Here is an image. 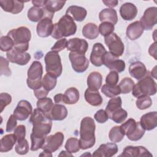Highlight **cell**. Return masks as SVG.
Segmentation results:
<instances>
[{
    "label": "cell",
    "mask_w": 157,
    "mask_h": 157,
    "mask_svg": "<svg viewBox=\"0 0 157 157\" xmlns=\"http://www.w3.org/2000/svg\"><path fill=\"white\" fill-rule=\"evenodd\" d=\"M33 127L30 136L36 137L45 139L47 135L51 131L52 127V120L48 118L39 109H35L29 120Z\"/></svg>",
    "instance_id": "obj_1"
},
{
    "label": "cell",
    "mask_w": 157,
    "mask_h": 157,
    "mask_svg": "<svg viewBox=\"0 0 157 157\" xmlns=\"http://www.w3.org/2000/svg\"><path fill=\"white\" fill-rule=\"evenodd\" d=\"M96 124L93 118L90 117L83 118L80 123V147L86 150L94 146L96 142L94 131Z\"/></svg>",
    "instance_id": "obj_2"
},
{
    "label": "cell",
    "mask_w": 157,
    "mask_h": 157,
    "mask_svg": "<svg viewBox=\"0 0 157 157\" xmlns=\"http://www.w3.org/2000/svg\"><path fill=\"white\" fill-rule=\"evenodd\" d=\"M77 31V25L74 19L68 15H63L59 21L55 23L51 36L55 39L74 35Z\"/></svg>",
    "instance_id": "obj_3"
},
{
    "label": "cell",
    "mask_w": 157,
    "mask_h": 157,
    "mask_svg": "<svg viewBox=\"0 0 157 157\" xmlns=\"http://www.w3.org/2000/svg\"><path fill=\"white\" fill-rule=\"evenodd\" d=\"M14 42V48L21 52H26L29 48V42L31 38V31L25 26L12 29L7 33Z\"/></svg>",
    "instance_id": "obj_4"
},
{
    "label": "cell",
    "mask_w": 157,
    "mask_h": 157,
    "mask_svg": "<svg viewBox=\"0 0 157 157\" xmlns=\"http://www.w3.org/2000/svg\"><path fill=\"white\" fill-rule=\"evenodd\" d=\"M156 83L148 74L139 80L132 90V94L136 98L144 96H153L156 93Z\"/></svg>",
    "instance_id": "obj_5"
},
{
    "label": "cell",
    "mask_w": 157,
    "mask_h": 157,
    "mask_svg": "<svg viewBox=\"0 0 157 157\" xmlns=\"http://www.w3.org/2000/svg\"><path fill=\"white\" fill-rule=\"evenodd\" d=\"M124 135L131 141L140 140L145 134V130L140 122L136 121L133 118H129L120 126Z\"/></svg>",
    "instance_id": "obj_6"
},
{
    "label": "cell",
    "mask_w": 157,
    "mask_h": 157,
    "mask_svg": "<svg viewBox=\"0 0 157 157\" xmlns=\"http://www.w3.org/2000/svg\"><path fill=\"white\" fill-rule=\"evenodd\" d=\"M27 74L26 83L29 88L35 90L42 86L43 67L40 62L33 61L29 67Z\"/></svg>",
    "instance_id": "obj_7"
},
{
    "label": "cell",
    "mask_w": 157,
    "mask_h": 157,
    "mask_svg": "<svg viewBox=\"0 0 157 157\" xmlns=\"http://www.w3.org/2000/svg\"><path fill=\"white\" fill-rule=\"evenodd\" d=\"M45 63V70L49 73L58 77L61 75L63 71L61 58L57 52L50 51L47 53L44 57Z\"/></svg>",
    "instance_id": "obj_8"
},
{
    "label": "cell",
    "mask_w": 157,
    "mask_h": 157,
    "mask_svg": "<svg viewBox=\"0 0 157 157\" xmlns=\"http://www.w3.org/2000/svg\"><path fill=\"white\" fill-rule=\"evenodd\" d=\"M104 42L108 47L109 52L115 56L120 57L124 52V44L120 37L115 33L104 37Z\"/></svg>",
    "instance_id": "obj_9"
},
{
    "label": "cell",
    "mask_w": 157,
    "mask_h": 157,
    "mask_svg": "<svg viewBox=\"0 0 157 157\" xmlns=\"http://www.w3.org/2000/svg\"><path fill=\"white\" fill-rule=\"evenodd\" d=\"M69 58L74 71L78 73H82L86 71L89 66V60L85 54L75 52H71Z\"/></svg>",
    "instance_id": "obj_10"
},
{
    "label": "cell",
    "mask_w": 157,
    "mask_h": 157,
    "mask_svg": "<svg viewBox=\"0 0 157 157\" xmlns=\"http://www.w3.org/2000/svg\"><path fill=\"white\" fill-rule=\"evenodd\" d=\"M64 139V134L61 132H57L55 134L47 136L42 149L50 153L55 152L62 145Z\"/></svg>",
    "instance_id": "obj_11"
},
{
    "label": "cell",
    "mask_w": 157,
    "mask_h": 157,
    "mask_svg": "<svg viewBox=\"0 0 157 157\" xmlns=\"http://www.w3.org/2000/svg\"><path fill=\"white\" fill-rule=\"evenodd\" d=\"M103 64L109 70L116 71L118 73L121 72L125 69L124 61L118 59V57L113 56L109 52H107L104 55Z\"/></svg>",
    "instance_id": "obj_12"
},
{
    "label": "cell",
    "mask_w": 157,
    "mask_h": 157,
    "mask_svg": "<svg viewBox=\"0 0 157 157\" xmlns=\"http://www.w3.org/2000/svg\"><path fill=\"white\" fill-rule=\"evenodd\" d=\"M140 22L144 29H152L153 27L157 23V7H150L147 9L141 17Z\"/></svg>",
    "instance_id": "obj_13"
},
{
    "label": "cell",
    "mask_w": 157,
    "mask_h": 157,
    "mask_svg": "<svg viewBox=\"0 0 157 157\" xmlns=\"http://www.w3.org/2000/svg\"><path fill=\"white\" fill-rule=\"evenodd\" d=\"M7 58L9 61L18 65L23 66L28 64L31 59V55L26 52H21L14 47L7 52Z\"/></svg>",
    "instance_id": "obj_14"
},
{
    "label": "cell",
    "mask_w": 157,
    "mask_h": 157,
    "mask_svg": "<svg viewBox=\"0 0 157 157\" xmlns=\"http://www.w3.org/2000/svg\"><path fill=\"white\" fill-rule=\"evenodd\" d=\"M32 113L33 107L30 102L26 100L20 101L13 110V115L20 121L26 120Z\"/></svg>",
    "instance_id": "obj_15"
},
{
    "label": "cell",
    "mask_w": 157,
    "mask_h": 157,
    "mask_svg": "<svg viewBox=\"0 0 157 157\" xmlns=\"http://www.w3.org/2000/svg\"><path fill=\"white\" fill-rule=\"evenodd\" d=\"M106 52V49L101 43H95L90 56L91 63L95 66H101L103 64V59Z\"/></svg>",
    "instance_id": "obj_16"
},
{
    "label": "cell",
    "mask_w": 157,
    "mask_h": 157,
    "mask_svg": "<svg viewBox=\"0 0 157 157\" xmlns=\"http://www.w3.org/2000/svg\"><path fill=\"white\" fill-rule=\"evenodd\" d=\"M53 13L49 12L44 7H39L36 6L31 7L28 11V18L33 22H39L45 17L53 19Z\"/></svg>",
    "instance_id": "obj_17"
},
{
    "label": "cell",
    "mask_w": 157,
    "mask_h": 157,
    "mask_svg": "<svg viewBox=\"0 0 157 157\" xmlns=\"http://www.w3.org/2000/svg\"><path fill=\"white\" fill-rule=\"evenodd\" d=\"M53 25L52 19L48 17H45L39 21L37 25L36 31L39 37H47L51 36Z\"/></svg>",
    "instance_id": "obj_18"
},
{
    "label": "cell",
    "mask_w": 157,
    "mask_h": 157,
    "mask_svg": "<svg viewBox=\"0 0 157 157\" xmlns=\"http://www.w3.org/2000/svg\"><path fill=\"white\" fill-rule=\"evenodd\" d=\"M120 156H130V157H140V156H150L153 155L150 152L142 146H127L126 147Z\"/></svg>",
    "instance_id": "obj_19"
},
{
    "label": "cell",
    "mask_w": 157,
    "mask_h": 157,
    "mask_svg": "<svg viewBox=\"0 0 157 157\" xmlns=\"http://www.w3.org/2000/svg\"><path fill=\"white\" fill-rule=\"evenodd\" d=\"M0 6L4 11L13 14L21 12L24 7V1L17 0H1Z\"/></svg>",
    "instance_id": "obj_20"
},
{
    "label": "cell",
    "mask_w": 157,
    "mask_h": 157,
    "mask_svg": "<svg viewBox=\"0 0 157 157\" xmlns=\"http://www.w3.org/2000/svg\"><path fill=\"white\" fill-rule=\"evenodd\" d=\"M66 47L67 50L71 52L85 54L88 48V44L85 39L75 37L67 41Z\"/></svg>",
    "instance_id": "obj_21"
},
{
    "label": "cell",
    "mask_w": 157,
    "mask_h": 157,
    "mask_svg": "<svg viewBox=\"0 0 157 157\" xmlns=\"http://www.w3.org/2000/svg\"><path fill=\"white\" fill-rule=\"evenodd\" d=\"M118 148L115 143H107L101 144L99 147L96 150L92 156L101 157H111L114 156L118 152Z\"/></svg>",
    "instance_id": "obj_22"
},
{
    "label": "cell",
    "mask_w": 157,
    "mask_h": 157,
    "mask_svg": "<svg viewBox=\"0 0 157 157\" xmlns=\"http://www.w3.org/2000/svg\"><path fill=\"white\" fill-rule=\"evenodd\" d=\"M45 115L51 120L61 121L66 118L67 110L64 105L55 104L53 105L50 111Z\"/></svg>",
    "instance_id": "obj_23"
},
{
    "label": "cell",
    "mask_w": 157,
    "mask_h": 157,
    "mask_svg": "<svg viewBox=\"0 0 157 157\" xmlns=\"http://www.w3.org/2000/svg\"><path fill=\"white\" fill-rule=\"evenodd\" d=\"M140 123L145 130L154 129L157 126V112H150L143 115L140 118Z\"/></svg>",
    "instance_id": "obj_24"
},
{
    "label": "cell",
    "mask_w": 157,
    "mask_h": 157,
    "mask_svg": "<svg viewBox=\"0 0 157 157\" xmlns=\"http://www.w3.org/2000/svg\"><path fill=\"white\" fill-rule=\"evenodd\" d=\"M129 72L131 77L137 80H140L148 74L146 66L140 61L132 63L129 67Z\"/></svg>",
    "instance_id": "obj_25"
},
{
    "label": "cell",
    "mask_w": 157,
    "mask_h": 157,
    "mask_svg": "<svg viewBox=\"0 0 157 157\" xmlns=\"http://www.w3.org/2000/svg\"><path fill=\"white\" fill-rule=\"evenodd\" d=\"M137 12L136 6L131 2H126L121 5L120 8L121 17L126 21L133 20L136 17Z\"/></svg>",
    "instance_id": "obj_26"
},
{
    "label": "cell",
    "mask_w": 157,
    "mask_h": 157,
    "mask_svg": "<svg viewBox=\"0 0 157 157\" xmlns=\"http://www.w3.org/2000/svg\"><path fill=\"white\" fill-rule=\"evenodd\" d=\"M144 31V27L142 26L140 21H136L128 26L126 34L130 40H134L142 36Z\"/></svg>",
    "instance_id": "obj_27"
},
{
    "label": "cell",
    "mask_w": 157,
    "mask_h": 157,
    "mask_svg": "<svg viewBox=\"0 0 157 157\" xmlns=\"http://www.w3.org/2000/svg\"><path fill=\"white\" fill-rule=\"evenodd\" d=\"M66 14L71 16L74 19V20L77 21H82L84 20L86 16L87 11L85 8L82 7L77 6H71L67 9Z\"/></svg>",
    "instance_id": "obj_28"
},
{
    "label": "cell",
    "mask_w": 157,
    "mask_h": 157,
    "mask_svg": "<svg viewBox=\"0 0 157 157\" xmlns=\"http://www.w3.org/2000/svg\"><path fill=\"white\" fill-rule=\"evenodd\" d=\"M99 18L101 22H109L113 25L118 21V15L117 11L113 9L106 8L102 9L99 13Z\"/></svg>",
    "instance_id": "obj_29"
},
{
    "label": "cell",
    "mask_w": 157,
    "mask_h": 157,
    "mask_svg": "<svg viewBox=\"0 0 157 157\" xmlns=\"http://www.w3.org/2000/svg\"><path fill=\"white\" fill-rule=\"evenodd\" d=\"M85 101L93 106H99L102 103V98L97 90L87 88L84 94Z\"/></svg>",
    "instance_id": "obj_30"
},
{
    "label": "cell",
    "mask_w": 157,
    "mask_h": 157,
    "mask_svg": "<svg viewBox=\"0 0 157 157\" xmlns=\"http://www.w3.org/2000/svg\"><path fill=\"white\" fill-rule=\"evenodd\" d=\"M86 82L88 87V88L98 91L102 85V76L99 72H92L88 76Z\"/></svg>",
    "instance_id": "obj_31"
},
{
    "label": "cell",
    "mask_w": 157,
    "mask_h": 157,
    "mask_svg": "<svg viewBox=\"0 0 157 157\" xmlns=\"http://www.w3.org/2000/svg\"><path fill=\"white\" fill-rule=\"evenodd\" d=\"M17 139L14 133L5 135L1 140L0 151L3 153L10 151L13 148V145L17 143Z\"/></svg>",
    "instance_id": "obj_32"
},
{
    "label": "cell",
    "mask_w": 157,
    "mask_h": 157,
    "mask_svg": "<svg viewBox=\"0 0 157 157\" xmlns=\"http://www.w3.org/2000/svg\"><path fill=\"white\" fill-rule=\"evenodd\" d=\"M80 98L78 90L75 87H71L67 89L63 94V103L66 104H76Z\"/></svg>",
    "instance_id": "obj_33"
},
{
    "label": "cell",
    "mask_w": 157,
    "mask_h": 157,
    "mask_svg": "<svg viewBox=\"0 0 157 157\" xmlns=\"http://www.w3.org/2000/svg\"><path fill=\"white\" fill-rule=\"evenodd\" d=\"M99 29L97 25L93 23L86 24L82 28L83 36L88 39L93 40L97 38L99 36Z\"/></svg>",
    "instance_id": "obj_34"
},
{
    "label": "cell",
    "mask_w": 157,
    "mask_h": 157,
    "mask_svg": "<svg viewBox=\"0 0 157 157\" xmlns=\"http://www.w3.org/2000/svg\"><path fill=\"white\" fill-rule=\"evenodd\" d=\"M56 78L55 76L50 74L49 73H47L42 79V87L48 91V92L52 90L56 85Z\"/></svg>",
    "instance_id": "obj_35"
},
{
    "label": "cell",
    "mask_w": 157,
    "mask_h": 157,
    "mask_svg": "<svg viewBox=\"0 0 157 157\" xmlns=\"http://www.w3.org/2000/svg\"><path fill=\"white\" fill-rule=\"evenodd\" d=\"M128 117V112L123 109L119 108L108 115L109 118L116 123H123Z\"/></svg>",
    "instance_id": "obj_36"
},
{
    "label": "cell",
    "mask_w": 157,
    "mask_h": 157,
    "mask_svg": "<svg viewBox=\"0 0 157 157\" xmlns=\"http://www.w3.org/2000/svg\"><path fill=\"white\" fill-rule=\"evenodd\" d=\"M124 136V134L120 126H115L111 128L109 133V139L112 142L118 143L121 142Z\"/></svg>",
    "instance_id": "obj_37"
},
{
    "label": "cell",
    "mask_w": 157,
    "mask_h": 157,
    "mask_svg": "<svg viewBox=\"0 0 157 157\" xmlns=\"http://www.w3.org/2000/svg\"><path fill=\"white\" fill-rule=\"evenodd\" d=\"M66 1H50L45 0L44 7L50 13H55V12L60 10L64 6Z\"/></svg>",
    "instance_id": "obj_38"
},
{
    "label": "cell",
    "mask_w": 157,
    "mask_h": 157,
    "mask_svg": "<svg viewBox=\"0 0 157 157\" xmlns=\"http://www.w3.org/2000/svg\"><path fill=\"white\" fill-rule=\"evenodd\" d=\"M53 102L51 98H45L40 99H38L37 101V107L40 111H42L45 115L47 114L52 107L53 106Z\"/></svg>",
    "instance_id": "obj_39"
},
{
    "label": "cell",
    "mask_w": 157,
    "mask_h": 157,
    "mask_svg": "<svg viewBox=\"0 0 157 157\" xmlns=\"http://www.w3.org/2000/svg\"><path fill=\"white\" fill-rule=\"evenodd\" d=\"M101 92L108 98H113L121 93L118 85H109L104 84L101 87Z\"/></svg>",
    "instance_id": "obj_40"
},
{
    "label": "cell",
    "mask_w": 157,
    "mask_h": 157,
    "mask_svg": "<svg viewBox=\"0 0 157 157\" xmlns=\"http://www.w3.org/2000/svg\"><path fill=\"white\" fill-rule=\"evenodd\" d=\"M121 104H122V101H121V98L120 96L112 98L109 101L105 108V112L107 115H109L110 113L116 110L117 109L121 108Z\"/></svg>",
    "instance_id": "obj_41"
},
{
    "label": "cell",
    "mask_w": 157,
    "mask_h": 157,
    "mask_svg": "<svg viewBox=\"0 0 157 157\" xmlns=\"http://www.w3.org/2000/svg\"><path fill=\"white\" fill-rule=\"evenodd\" d=\"M134 86V82L129 77H125L121 80L118 85L121 93L128 94L130 93Z\"/></svg>",
    "instance_id": "obj_42"
},
{
    "label": "cell",
    "mask_w": 157,
    "mask_h": 157,
    "mask_svg": "<svg viewBox=\"0 0 157 157\" xmlns=\"http://www.w3.org/2000/svg\"><path fill=\"white\" fill-rule=\"evenodd\" d=\"M64 147L67 151L71 153H77L80 149L79 140L75 137H70L67 140Z\"/></svg>",
    "instance_id": "obj_43"
},
{
    "label": "cell",
    "mask_w": 157,
    "mask_h": 157,
    "mask_svg": "<svg viewBox=\"0 0 157 157\" xmlns=\"http://www.w3.org/2000/svg\"><path fill=\"white\" fill-rule=\"evenodd\" d=\"M14 47V42L9 36H3L0 38V49L2 52H9Z\"/></svg>",
    "instance_id": "obj_44"
},
{
    "label": "cell",
    "mask_w": 157,
    "mask_h": 157,
    "mask_svg": "<svg viewBox=\"0 0 157 157\" xmlns=\"http://www.w3.org/2000/svg\"><path fill=\"white\" fill-rule=\"evenodd\" d=\"M137 107L140 110H145L152 105V100L149 96H144L137 98L136 101Z\"/></svg>",
    "instance_id": "obj_45"
},
{
    "label": "cell",
    "mask_w": 157,
    "mask_h": 157,
    "mask_svg": "<svg viewBox=\"0 0 157 157\" xmlns=\"http://www.w3.org/2000/svg\"><path fill=\"white\" fill-rule=\"evenodd\" d=\"M99 32L102 36L106 37L113 33L115 29L114 25L109 22H102L98 28Z\"/></svg>",
    "instance_id": "obj_46"
},
{
    "label": "cell",
    "mask_w": 157,
    "mask_h": 157,
    "mask_svg": "<svg viewBox=\"0 0 157 157\" xmlns=\"http://www.w3.org/2000/svg\"><path fill=\"white\" fill-rule=\"evenodd\" d=\"M15 150L17 153L19 155H26L29 151V144L28 140L25 138L22 140H17Z\"/></svg>",
    "instance_id": "obj_47"
},
{
    "label": "cell",
    "mask_w": 157,
    "mask_h": 157,
    "mask_svg": "<svg viewBox=\"0 0 157 157\" xmlns=\"http://www.w3.org/2000/svg\"><path fill=\"white\" fill-rule=\"evenodd\" d=\"M1 61V69L0 74L1 75L5 76H10L11 75V71L9 67V61L8 59L4 58L2 56L0 57Z\"/></svg>",
    "instance_id": "obj_48"
},
{
    "label": "cell",
    "mask_w": 157,
    "mask_h": 157,
    "mask_svg": "<svg viewBox=\"0 0 157 157\" xmlns=\"http://www.w3.org/2000/svg\"><path fill=\"white\" fill-rule=\"evenodd\" d=\"M12 101L11 96L7 93H1L0 94V107L1 112L3 111L4 108L10 104Z\"/></svg>",
    "instance_id": "obj_49"
},
{
    "label": "cell",
    "mask_w": 157,
    "mask_h": 157,
    "mask_svg": "<svg viewBox=\"0 0 157 157\" xmlns=\"http://www.w3.org/2000/svg\"><path fill=\"white\" fill-rule=\"evenodd\" d=\"M119 80V75L117 72L112 71L108 74L105 78V83L109 85H115Z\"/></svg>",
    "instance_id": "obj_50"
},
{
    "label": "cell",
    "mask_w": 157,
    "mask_h": 157,
    "mask_svg": "<svg viewBox=\"0 0 157 157\" xmlns=\"http://www.w3.org/2000/svg\"><path fill=\"white\" fill-rule=\"evenodd\" d=\"M67 40L66 38L60 39L55 42L54 45L51 48V50L52 51L58 53L64 50L67 47Z\"/></svg>",
    "instance_id": "obj_51"
},
{
    "label": "cell",
    "mask_w": 157,
    "mask_h": 157,
    "mask_svg": "<svg viewBox=\"0 0 157 157\" xmlns=\"http://www.w3.org/2000/svg\"><path fill=\"white\" fill-rule=\"evenodd\" d=\"M94 118L97 122L99 123H104L109 119L108 115L105 110L103 109H100L98 110L94 115Z\"/></svg>",
    "instance_id": "obj_52"
},
{
    "label": "cell",
    "mask_w": 157,
    "mask_h": 157,
    "mask_svg": "<svg viewBox=\"0 0 157 157\" xmlns=\"http://www.w3.org/2000/svg\"><path fill=\"white\" fill-rule=\"evenodd\" d=\"M17 119L15 117L13 114L11 115L7 122L6 128V131L7 132H10L12 131H14V129L16 128L17 124Z\"/></svg>",
    "instance_id": "obj_53"
},
{
    "label": "cell",
    "mask_w": 157,
    "mask_h": 157,
    "mask_svg": "<svg viewBox=\"0 0 157 157\" xmlns=\"http://www.w3.org/2000/svg\"><path fill=\"white\" fill-rule=\"evenodd\" d=\"M14 134L17 137V140L25 139L26 136V127L23 124L18 125L14 129Z\"/></svg>",
    "instance_id": "obj_54"
},
{
    "label": "cell",
    "mask_w": 157,
    "mask_h": 157,
    "mask_svg": "<svg viewBox=\"0 0 157 157\" xmlns=\"http://www.w3.org/2000/svg\"><path fill=\"white\" fill-rule=\"evenodd\" d=\"M48 91L45 90L42 87V86L39 88L34 90V94L37 99H40L46 98L47 96L48 95Z\"/></svg>",
    "instance_id": "obj_55"
},
{
    "label": "cell",
    "mask_w": 157,
    "mask_h": 157,
    "mask_svg": "<svg viewBox=\"0 0 157 157\" xmlns=\"http://www.w3.org/2000/svg\"><path fill=\"white\" fill-rule=\"evenodd\" d=\"M148 53L150 56L153 57L155 60L157 59L156 58V42L153 43L149 47Z\"/></svg>",
    "instance_id": "obj_56"
},
{
    "label": "cell",
    "mask_w": 157,
    "mask_h": 157,
    "mask_svg": "<svg viewBox=\"0 0 157 157\" xmlns=\"http://www.w3.org/2000/svg\"><path fill=\"white\" fill-rule=\"evenodd\" d=\"M102 2L107 7H110V9H113V7H115L117 6L118 4V1L117 0L115 1H102Z\"/></svg>",
    "instance_id": "obj_57"
},
{
    "label": "cell",
    "mask_w": 157,
    "mask_h": 157,
    "mask_svg": "<svg viewBox=\"0 0 157 157\" xmlns=\"http://www.w3.org/2000/svg\"><path fill=\"white\" fill-rule=\"evenodd\" d=\"M54 101L56 104L63 103V94L59 93L54 96Z\"/></svg>",
    "instance_id": "obj_58"
},
{
    "label": "cell",
    "mask_w": 157,
    "mask_h": 157,
    "mask_svg": "<svg viewBox=\"0 0 157 157\" xmlns=\"http://www.w3.org/2000/svg\"><path fill=\"white\" fill-rule=\"evenodd\" d=\"M45 2V0H37V1H32V3L34 6L39 7H44Z\"/></svg>",
    "instance_id": "obj_59"
},
{
    "label": "cell",
    "mask_w": 157,
    "mask_h": 157,
    "mask_svg": "<svg viewBox=\"0 0 157 157\" xmlns=\"http://www.w3.org/2000/svg\"><path fill=\"white\" fill-rule=\"evenodd\" d=\"M40 156H52V153L47 151H42L40 154H39Z\"/></svg>",
    "instance_id": "obj_60"
},
{
    "label": "cell",
    "mask_w": 157,
    "mask_h": 157,
    "mask_svg": "<svg viewBox=\"0 0 157 157\" xmlns=\"http://www.w3.org/2000/svg\"><path fill=\"white\" fill-rule=\"evenodd\" d=\"M58 156H72V155L71 154V153L69 152V151H61V153L59 154Z\"/></svg>",
    "instance_id": "obj_61"
},
{
    "label": "cell",
    "mask_w": 157,
    "mask_h": 157,
    "mask_svg": "<svg viewBox=\"0 0 157 157\" xmlns=\"http://www.w3.org/2000/svg\"><path fill=\"white\" fill-rule=\"evenodd\" d=\"M156 66H155V67L153 68V69L151 71V75L152 76V77H153L154 78H156Z\"/></svg>",
    "instance_id": "obj_62"
}]
</instances>
